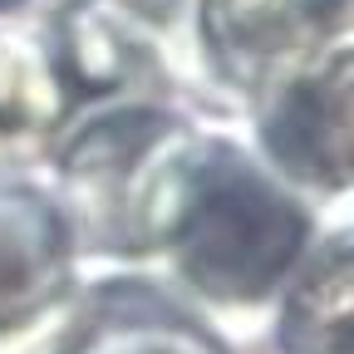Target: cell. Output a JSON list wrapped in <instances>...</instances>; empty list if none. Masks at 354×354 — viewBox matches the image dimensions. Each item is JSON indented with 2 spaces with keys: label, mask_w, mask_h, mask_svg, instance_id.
Masks as SVG:
<instances>
[{
  "label": "cell",
  "mask_w": 354,
  "mask_h": 354,
  "mask_svg": "<svg viewBox=\"0 0 354 354\" xmlns=\"http://www.w3.org/2000/svg\"><path fill=\"white\" fill-rule=\"evenodd\" d=\"M202 172V192L192 207V271L227 290H261L300 241V216L241 167L227 148H212Z\"/></svg>",
  "instance_id": "6da1fadb"
},
{
  "label": "cell",
  "mask_w": 354,
  "mask_h": 354,
  "mask_svg": "<svg viewBox=\"0 0 354 354\" xmlns=\"http://www.w3.org/2000/svg\"><path fill=\"white\" fill-rule=\"evenodd\" d=\"M197 39L236 79H266L344 35L349 0H187Z\"/></svg>",
  "instance_id": "7a4b0ae2"
},
{
  "label": "cell",
  "mask_w": 354,
  "mask_h": 354,
  "mask_svg": "<svg viewBox=\"0 0 354 354\" xmlns=\"http://www.w3.org/2000/svg\"><path fill=\"white\" fill-rule=\"evenodd\" d=\"M266 118L271 153L305 177H344L349 162V44L344 35L290 64Z\"/></svg>",
  "instance_id": "3957f363"
},
{
  "label": "cell",
  "mask_w": 354,
  "mask_h": 354,
  "mask_svg": "<svg viewBox=\"0 0 354 354\" xmlns=\"http://www.w3.org/2000/svg\"><path fill=\"white\" fill-rule=\"evenodd\" d=\"M99 6L128 15L133 25H143V30H162V25H172L177 15L187 10V0H99Z\"/></svg>",
  "instance_id": "277c9868"
},
{
  "label": "cell",
  "mask_w": 354,
  "mask_h": 354,
  "mask_svg": "<svg viewBox=\"0 0 354 354\" xmlns=\"http://www.w3.org/2000/svg\"><path fill=\"white\" fill-rule=\"evenodd\" d=\"M0 6H15V0H0Z\"/></svg>",
  "instance_id": "5b68a950"
}]
</instances>
